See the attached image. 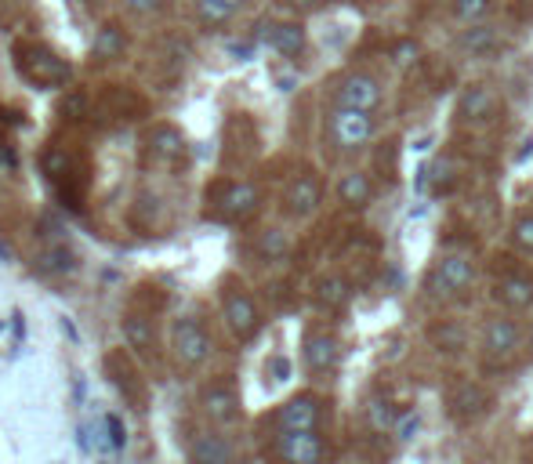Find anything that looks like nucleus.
Here are the masks:
<instances>
[{
  "label": "nucleus",
  "mask_w": 533,
  "mask_h": 464,
  "mask_svg": "<svg viewBox=\"0 0 533 464\" xmlns=\"http://www.w3.org/2000/svg\"><path fill=\"white\" fill-rule=\"evenodd\" d=\"M323 417H327V403L316 392H298L283 406H276L269 421L276 432H298V428H323Z\"/></svg>",
  "instance_id": "obj_15"
},
{
  "label": "nucleus",
  "mask_w": 533,
  "mask_h": 464,
  "mask_svg": "<svg viewBox=\"0 0 533 464\" xmlns=\"http://www.w3.org/2000/svg\"><path fill=\"white\" fill-rule=\"evenodd\" d=\"M218 305H222L225 327H229V334H233L240 345H247V341H254L262 334V327H265L262 309H258L254 294L243 287L236 276L222 280V287H218Z\"/></svg>",
  "instance_id": "obj_7"
},
{
  "label": "nucleus",
  "mask_w": 533,
  "mask_h": 464,
  "mask_svg": "<svg viewBox=\"0 0 533 464\" xmlns=\"http://www.w3.org/2000/svg\"><path fill=\"white\" fill-rule=\"evenodd\" d=\"M475 283V265L465 258V254H443V258L432 265L425 280V290L432 298H443V301H454L461 298L468 287Z\"/></svg>",
  "instance_id": "obj_9"
},
{
  "label": "nucleus",
  "mask_w": 533,
  "mask_h": 464,
  "mask_svg": "<svg viewBox=\"0 0 533 464\" xmlns=\"http://www.w3.org/2000/svg\"><path fill=\"white\" fill-rule=\"evenodd\" d=\"M454 189V164L450 160H439L436 167H432V193L443 196Z\"/></svg>",
  "instance_id": "obj_37"
},
{
  "label": "nucleus",
  "mask_w": 533,
  "mask_h": 464,
  "mask_svg": "<svg viewBox=\"0 0 533 464\" xmlns=\"http://www.w3.org/2000/svg\"><path fill=\"white\" fill-rule=\"evenodd\" d=\"M457 48L465 51V55H490L497 48V29L494 26H475L468 29L465 37L457 40Z\"/></svg>",
  "instance_id": "obj_30"
},
{
  "label": "nucleus",
  "mask_w": 533,
  "mask_h": 464,
  "mask_svg": "<svg viewBox=\"0 0 533 464\" xmlns=\"http://www.w3.org/2000/svg\"><path fill=\"white\" fill-rule=\"evenodd\" d=\"M280 203H283V214H287V218H298V222L312 218V214L320 211V203H323L320 174H312V171L294 174L291 182H287V189H283Z\"/></svg>",
  "instance_id": "obj_17"
},
{
  "label": "nucleus",
  "mask_w": 533,
  "mask_h": 464,
  "mask_svg": "<svg viewBox=\"0 0 533 464\" xmlns=\"http://www.w3.org/2000/svg\"><path fill=\"white\" fill-rule=\"evenodd\" d=\"M247 8V0H193V19L200 29H222Z\"/></svg>",
  "instance_id": "obj_25"
},
{
  "label": "nucleus",
  "mask_w": 533,
  "mask_h": 464,
  "mask_svg": "<svg viewBox=\"0 0 533 464\" xmlns=\"http://www.w3.org/2000/svg\"><path fill=\"white\" fill-rule=\"evenodd\" d=\"M494 298L501 301L504 309L512 312H523L533 305V280L523 276V272H512V276H504L501 283L494 287Z\"/></svg>",
  "instance_id": "obj_26"
},
{
  "label": "nucleus",
  "mask_w": 533,
  "mask_h": 464,
  "mask_svg": "<svg viewBox=\"0 0 533 464\" xmlns=\"http://www.w3.org/2000/svg\"><path fill=\"white\" fill-rule=\"evenodd\" d=\"M11 66L37 91H62L73 84V62L59 48H51L48 40L19 37L11 44Z\"/></svg>",
  "instance_id": "obj_2"
},
{
  "label": "nucleus",
  "mask_w": 533,
  "mask_h": 464,
  "mask_svg": "<svg viewBox=\"0 0 533 464\" xmlns=\"http://www.w3.org/2000/svg\"><path fill=\"white\" fill-rule=\"evenodd\" d=\"M171 8V0H124V11L135 15V19H156Z\"/></svg>",
  "instance_id": "obj_33"
},
{
  "label": "nucleus",
  "mask_w": 533,
  "mask_h": 464,
  "mask_svg": "<svg viewBox=\"0 0 533 464\" xmlns=\"http://www.w3.org/2000/svg\"><path fill=\"white\" fill-rule=\"evenodd\" d=\"M204 211L211 222L247 225L262 211V189L247 178H214L204 193Z\"/></svg>",
  "instance_id": "obj_3"
},
{
  "label": "nucleus",
  "mask_w": 533,
  "mask_h": 464,
  "mask_svg": "<svg viewBox=\"0 0 533 464\" xmlns=\"http://www.w3.org/2000/svg\"><path fill=\"white\" fill-rule=\"evenodd\" d=\"M338 200L345 203V207H352V211H359V207H367V203L374 200V182H370L363 171H349L338 182Z\"/></svg>",
  "instance_id": "obj_27"
},
{
  "label": "nucleus",
  "mask_w": 533,
  "mask_h": 464,
  "mask_svg": "<svg viewBox=\"0 0 533 464\" xmlns=\"http://www.w3.org/2000/svg\"><path fill=\"white\" fill-rule=\"evenodd\" d=\"M265 374H269L272 381H287V374H291V363H287L283 356H272L269 367H265Z\"/></svg>",
  "instance_id": "obj_39"
},
{
  "label": "nucleus",
  "mask_w": 533,
  "mask_h": 464,
  "mask_svg": "<svg viewBox=\"0 0 533 464\" xmlns=\"http://www.w3.org/2000/svg\"><path fill=\"white\" fill-rule=\"evenodd\" d=\"M530 352H533V330H530Z\"/></svg>",
  "instance_id": "obj_43"
},
{
  "label": "nucleus",
  "mask_w": 533,
  "mask_h": 464,
  "mask_svg": "<svg viewBox=\"0 0 533 464\" xmlns=\"http://www.w3.org/2000/svg\"><path fill=\"white\" fill-rule=\"evenodd\" d=\"M396 432H399V439H414V432H417V417H414V414H407V417H403V421H399Z\"/></svg>",
  "instance_id": "obj_41"
},
{
  "label": "nucleus",
  "mask_w": 533,
  "mask_h": 464,
  "mask_svg": "<svg viewBox=\"0 0 533 464\" xmlns=\"http://www.w3.org/2000/svg\"><path fill=\"white\" fill-rule=\"evenodd\" d=\"M200 414H204V421L214 428H233L243 414L240 388H236L233 381H225V377L204 385V392H200Z\"/></svg>",
  "instance_id": "obj_11"
},
{
  "label": "nucleus",
  "mask_w": 533,
  "mask_h": 464,
  "mask_svg": "<svg viewBox=\"0 0 533 464\" xmlns=\"http://www.w3.org/2000/svg\"><path fill=\"white\" fill-rule=\"evenodd\" d=\"M131 51V33L120 19H102L95 29V37L88 44V66L91 69H106L124 62Z\"/></svg>",
  "instance_id": "obj_14"
},
{
  "label": "nucleus",
  "mask_w": 533,
  "mask_h": 464,
  "mask_svg": "<svg viewBox=\"0 0 533 464\" xmlns=\"http://www.w3.org/2000/svg\"><path fill=\"white\" fill-rule=\"evenodd\" d=\"M251 156H258V127L247 113H233L222 135V160L229 167H243Z\"/></svg>",
  "instance_id": "obj_18"
},
{
  "label": "nucleus",
  "mask_w": 533,
  "mask_h": 464,
  "mask_svg": "<svg viewBox=\"0 0 533 464\" xmlns=\"http://www.w3.org/2000/svg\"><path fill=\"white\" fill-rule=\"evenodd\" d=\"M519 341H523V330L519 323L508 316H497L486 323L483 330V359L486 367H504V363H512L515 352H519Z\"/></svg>",
  "instance_id": "obj_16"
},
{
  "label": "nucleus",
  "mask_w": 533,
  "mask_h": 464,
  "mask_svg": "<svg viewBox=\"0 0 533 464\" xmlns=\"http://www.w3.org/2000/svg\"><path fill=\"white\" fill-rule=\"evenodd\" d=\"M269 454L287 464H320L323 457H330V443L320 435V428H298V432L272 435Z\"/></svg>",
  "instance_id": "obj_10"
},
{
  "label": "nucleus",
  "mask_w": 533,
  "mask_h": 464,
  "mask_svg": "<svg viewBox=\"0 0 533 464\" xmlns=\"http://www.w3.org/2000/svg\"><path fill=\"white\" fill-rule=\"evenodd\" d=\"M490 11H494V0H454V15L461 22H468V26L483 22Z\"/></svg>",
  "instance_id": "obj_32"
},
{
  "label": "nucleus",
  "mask_w": 533,
  "mask_h": 464,
  "mask_svg": "<svg viewBox=\"0 0 533 464\" xmlns=\"http://www.w3.org/2000/svg\"><path fill=\"white\" fill-rule=\"evenodd\" d=\"M138 164L153 171H178L189 160V142L175 124H153L138 138Z\"/></svg>",
  "instance_id": "obj_8"
},
{
  "label": "nucleus",
  "mask_w": 533,
  "mask_h": 464,
  "mask_svg": "<svg viewBox=\"0 0 533 464\" xmlns=\"http://www.w3.org/2000/svg\"><path fill=\"white\" fill-rule=\"evenodd\" d=\"M432 341H436L439 348H446V352H457V348H465V334H461V327H454V323L432 327Z\"/></svg>",
  "instance_id": "obj_35"
},
{
  "label": "nucleus",
  "mask_w": 533,
  "mask_h": 464,
  "mask_svg": "<svg viewBox=\"0 0 533 464\" xmlns=\"http://www.w3.org/2000/svg\"><path fill=\"white\" fill-rule=\"evenodd\" d=\"M392 62H396V66H410V62H417L414 40H399L396 48H392Z\"/></svg>",
  "instance_id": "obj_38"
},
{
  "label": "nucleus",
  "mask_w": 533,
  "mask_h": 464,
  "mask_svg": "<svg viewBox=\"0 0 533 464\" xmlns=\"http://www.w3.org/2000/svg\"><path fill=\"white\" fill-rule=\"evenodd\" d=\"M349 298H352L349 280H341V276H323V280H316V305H320V309L341 312L349 305Z\"/></svg>",
  "instance_id": "obj_28"
},
{
  "label": "nucleus",
  "mask_w": 533,
  "mask_h": 464,
  "mask_svg": "<svg viewBox=\"0 0 533 464\" xmlns=\"http://www.w3.org/2000/svg\"><path fill=\"white\" fill-rule=\"evenodd\" d=\"M280 4L291 11H316V8H323L327 0H280Z\"/></svg>",
  "instance_id": "obj_40"
},
{
  "label": "nucleus",
  "mask_w": 533,
  "mask_h": 464,
  "mask_svg": "<svg viewBox=\"0 0 533 464\" xmlns=\"http://www.w3.org/2000/svg\"><path fill=\"white\" fill-rule=\"evenodd\" d=\"M446 406H450V417H454V421L472 425V421H479V417L490 410V392H486L483 385H475V381H461V385L450 392Z\"/></svg>",
  "instance_id": "obj_22"
},
{
  "label": "nucleus",
  "mask_w": 533,
  "mask_h": 464,
  "mask_svg": "<svg viewBox=\"0 0 533 464\" xmlns=\"http://www.w3.org/2000/svg\"><path fill=\"white\" fill-rule=\"evenodd\" d=\"M301 359H305V367H309L312 374H327V370L338 367V359H341L338 338L327 334V330H309L305 341H301Z\"/></svg>",
  "instance_id": "obj_23"
},
{
  "label": "nucleus",
  "mask_w": 533,
  "mask_h": 464,
  "mask_svg": "<svg viewBox=\"0 0 533 464\" xmlns=\"http://www.w3.org/2000/svg\"><path fill=\"white\" fill-rule=\"evenodd\" d=\"M214 352V338L211 327L200 312H182V316L171 319V330H167V356L175 363L178 374H196L204 370V363Z\"/></svg>",
  "instance_id": "obj_4"
},
{
  "label": "nucleus",
  "mask_w": 533,
  "mask_h": 464,
  "mask_svg": "<svg viewBox=\"0 0 533 464\" xmlns=\"http://www.w3.org/2000/svg\"><path fill=\"white\" fill-rule=\"evenodd\" d=\"M146 113H149V102L138 95L135 87L109 84L95 98V116H102L106 124H131V120H142Z\"/></svg>",
  "instance_id": "obj_12"
},
{
  "label": "nucleus",
  "mask_w": 533,
  "mask_h": 464,
  "mask_svg": "<svg viewBox=\"0 0 533 464\" xmlns=\"http://www.w3.org/2000/svg\"><path fill=\"white\" fill-rule=\"evenodd\" d=\"M512 243L523 254H533V214H523V218L512 225Z\"/></svg>",
  "instance_id": "obj_36"
},
{
  "label": "nucleus",
  "mask_w": 533,
  "mask_h": 464,
  "mask_svg": "<svg viewBox=\"0 0 533 464\" xmlns=\"http://www.w3.org/2000/svg\"><path fill=\"white\" fill-rule=\"evenodd\" d=\"M374 164H378L381 178H388V182H396V174H399V142H396V138H388V142H381L378 156H374Z\"/></svg>",
  "instance_id": "obj_31"
},
{
  "label": "nucleus",
  "mask_w": 533,
  "mask_h": 464,
  "mask_svg": "<svg viewBox=\"0 0 533 464\" xmlns=\"http://www.w3.org/2000/svg\"><path fill=\"white\" fill-rule=\"evenodd\" d=\"M26 0H0V15H8V11H19Z\"/></svg>",
  "instance_id": "obj_42"
},
{
  "label": "nucleus",
  "mask_w": 533,
  "mask_h": 464,
  "mask_svg": "<svg viewBox=\"0 0 533 464\" xmlns=\"http://www.w3.org/2000/svg\"><path fill=\"white\" fill-rule=\"evenodd\" d=\"M102 370H106L109 388L124 399L127 410L146 414L149 403H153V388H149L146 367H142V359L135 356V348L131 345L109 348L106 356H102Z\"/></svg>",
  "instance_id": "obj_5"
},
{
  "label": "nucleus",
  "mask_w": 533,
  "mask_h": 464,
  "mask_svg": "<svg viewBox=\"0 0 533 464\" xmlns=\"http://www.w3.org/2000/svg\"><path fill=\"white\" fill-rule=\"evenodd\" d=\"M167 290L153 287V283H138L131 290V298L120 316V330H124L127 345L135 348V356L142 363H153L160 356V334H164V312H167Z\"/></svg>",
  "instance_id": "obj_1"
},
{
  "label": "nucleus",
  "mask_w": 533,
  "mask_h": 464,
  "mask_svg": "<svg viewBox=\"0 0 533 464\" xmlns=\"http://www.w3.org/2000/svg\"><path fill=\"white\" fill-rule=\"evenodd\" d=\"M370 425L378 428V432H388V428H396V410L388 399H370Z\"/></svg>",
  "instance_id": "obj_34"
},
{
  "label": "nucleus",
  "mask_w": 533,
  "mask_h": 464,
  "mask_svg": "<svg viewBox=\"0 0 533 464\" xmlns=\"http://www.w3.org/2000/svg\"><path fill=\"white\" fill-rule=\"evenodd\" d=\"M457 116H461V124L472 127V131H479V127H490V124H497V116H501V98H497L494 87L472 84L465 95H461Z\"/></svg>",
  "instance_id": "obj_19"
},
{
  "label": "nucleus",
  "mask_w": 533,
  "mask_h": 464,
  "mask_svg": "<svg viewBox=\"0 0 533 464\" xmlns=\"http://www.w3.org/2000/svg\"><path fill=\"white\" fill-rule=\"evenodd\" d=\"M262 29H265L262 40L276 55L298 58L305 51V29H301V22H265Z\"/></svg>",
  "instance_id": "obj_24"
},
{
  "label": "nucleus",
  "mask_w": 533,
  "mask_h": 464,
  "mask_svg": "<svg viewBox=\"0 0 533 464\" xmlns=\"http://www.w3.org/2000/svg\"><path fill=\"white\" fill-rule=\"evenodd\" d=\"M327 135L338 149H359L374 135V113L370 109H352V106H334L327 120Z\"/></svg>",
  "instance_id": "obj_13"
},
{
  "label": "nucleus",
  "mask_w": 533,
  "mask_h": 464,
  "mask_svg": "<svg viewBox=\"0 0 533 464\" xmlns=\"http://www.w3.org/2000/svg\"><path fill=\"white\" fill-rule=\"evenodd\" d=\"M334 106H352V109H374L381 106V84L370 73H349L334 87Z\"/></svg>",
  "instance_id": "obj_20"
},
{
  "label": "nucleus",
  "mask_w": 533,
  "mask_h": 464,
  "mask_svg": "<svg viewBox=\"0 0 533 464\" xmlns=\"http://www.w3.org/2000/svg\"><path fill=\"white\" fill-rule=\"evenodd\" d=\"M254 251H258L262 261H283L287 254H291V240H287V232L283 229H265V232H258Z\"/></svg>",
  "instance_id": "obj_29"
},
{
  "label": "nucleus",
  "mask_w": 533,
  "mask_h": 464,
  "mask_svg": "<svg viewBox=\"0 0 533 464\" xmlns=\"http://www.w3.org/2000/svg\"><path fill=\"white\" fill-rule=\"evenodd\" d=\"M40 167H44L48 182L55 185V193H59L62 200H69V203L84 200L91 167L84 164V156L77 153V145L73 142H66V138H51V142L44 145V153H40Z\"/></svg>",
  "instance_id": "obj_6"
},
{
  "label": "nucleus",
  "mask_w": 533,
  "mask_h": 464,
  "mask_svg": "<svg viewBox=\"0 0 533 464\" xmlns=\"http://www.w3.org/2000/svg\"><path fill=\"white\" fill-rule=\"evenodd\" d=\"M185 457L196 464H225L236 461V446L233 439L225 435V428H214L211 432H196L189 443H185Z\"/></svg>",
  "instance_id": "obj_21"
}]
</instances>
